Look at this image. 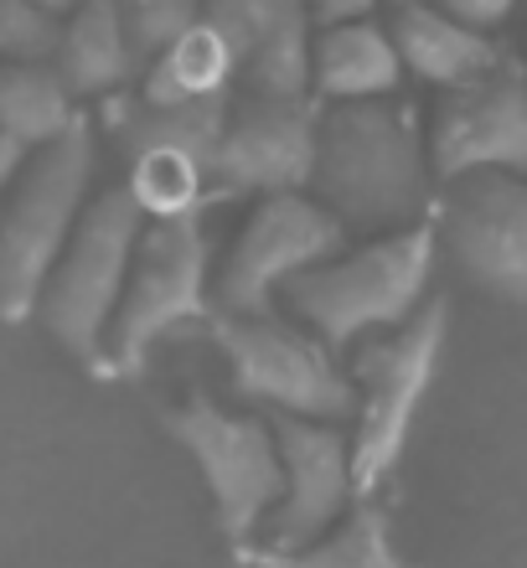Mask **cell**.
Returning <instances> with one entry per match:
<instances>
[{
	"label": "cell",
	"mask_w": 527,
	"mask_h": 568,
	"mask_svg": "<svg viewBox=\"0 0 527 568\" xmlns=\"http://www.w3.org/2000/svg\"><path fill=\"white\" fill-rule=\"evenodd\" d=\"M435 239L450 243V258L486 295L527 300V176L470 171L445 181Z\"/></svg>",
	"instance_id": "12"
},
{
	"label": "cell",
	"mask_w": 527,
	"mask_h": 568,
	"mask_svg": "<svg viewBox=\"0 0 527 568\" xmlns=\"http://www.w3.org/2000/svg\"><path fill=\"white\" fill-rule=\"evenodd\" d=\"M517 62H523V78H527V37H523V58H517Z\"/></svg>",
	"instance_id": "29"
},
{
	"label": "cell",
	"mask_w": 527,
	"mask_h": 568,
	"mask_svg": "<svg viewBox=\"0 0 527 568\" xmlns=\"http://www.w3.org/2000/svg\"><path fill=\"white\" fill-rule=\"evenodd\" d=\"M435 254L439 239L429 223L383 233V239L362 243V248H342L336 258L290 280L285 305L311 326V336L326 352H347L373 331L404 326L429 300Z\"/></svg>",
	"instance_id": "2"
},
{
	"label": "cell",
	"mask_w": 527,
	"mask_h": 568,
	"mask_svg": "<svg viewBox=\"0 0 527 568\" xmlns=\"http://www.w3.org/2000/svg\"><path fill=\"white\" fill-rule=\"evenodd\" d=\"M227 99H207V104H145L135 89L114 93L99 109V130L114 140L124 161L130 155H145V150H176V155H192L202 171H207L217 135H223L227 120Z\"/></svg>",
	"instance_id": "17"
},
{
	"label": "cell",
	"mask_w": 527,
	"mask_h": 568,
	"mask_svg": "<svg viewBox=\"0 0 527 568\" xmlns=\"http://www.w3.org/2000/svg\"><path fill=\"white\" fill-rule=\"evenodd\" d=\"M424 150H429V171H435L439 181L470 176V171L527 176V78H523V62L501 52V62L491 73L439 93Z\"/></svg>",
	"instance_id": "11"
},
{
	"label": "cell",
	"mask_w": 527,
	"mask_h": 568,
	"mask_svg": "<svg viewBox=\"0 0 527 568\" xmlns=\"http://www.w3.org/2000/svg\"><path fill=\"white\" fill-rule=\"evenodd\" d=\"M207 336L227 362V383L239 398L264 404L285 419L342 424L357 408L352 377L311 331L274 321V315H207Z\"/></svg>",
	"instance_id": "7"
},
{
	"label": "cell",
	"mask_w": 527,
	"mask_h": 568,
	"mask_svg": "<svg viewBox=\"0 0 527 568\" xmlns=\"http://www.w3.org/2000/svg\"><path fill=\"white\" fill-rule=\"evenodd\" d=\"M52 73L62 78V89L73 99H114L140 78L135 47H130L109 0H89L58 21Z\"/></svg>",
	"instance_id": "18"
},
{
	"label": "cell",
	"mask_w": 527,
	"mask_h": 568,
	"mask_svg": "<svg viewBox=\"0 0 527 568\" xmlns=\"http://www.w3.org/2000/svg\"><path fill=\"white\" fill-rule=\"evenodd\" d=\"M124 196L140 207L145 223H166V217H196L207 202V171L192 155L176 150H145L124 161Z\"/></svg>",
	"instance_id": "22"
},
{
	"label": "cell",
	"mask_w": 527,
	"mask_h": 568,
	"mask_svg": "<svg viewBox=\"0 0 527 568\" xmlns=\"http://www.w3.org/2000/svg\"><path fill=\"white\" fill-rule=\"evenodd\" d=\"M435 6L445 16H455L460 27L497 37V27H507V21H513V11L523 6V0H435Z\"/></svg>",
	"instance_id": "25"
},
{
	"label": "cell",
	"mask_w": 527,
	"mask_h": 568,
	"mask_svg": "<svg viewBox=\"0 0 527 568\" xmlns=\"http://www.w3.org/2000/svg\"><path fill=\"white\" fill-rule=\"evenodd\" d=\"M166 429L186 449L207 480L217 527L233 548H249L254 532H264V517L274 511L285 491V470H280V449L274 429L259 414H233V408L192 398L181 408H166Z\"/></svg>",
	"instance_id": "8"
},
{
	"label": "cell",
	"mask_w": 527,
	"mask_h": 568,
	"mask_svg": "<svg viewBox=\"0 0 527 568\" xmlns=\"http://www.w3.org/2000/svg\"><path fill=\"white\" fill-rule=\"evenodd\" d=\"M445 336H450V305H445V295H435L424 300L404 326L362 342L357 362H352V393H357L352 419H357V429L347 434L357 501L377 496V486L393 476V465L404 460L424 393L439 373Z\"/></svg>",
	"instance_id": "5"
},
{
	"label": "cell",
	"mask_w": 527,
	"mask_h": 568,
	"mask_svg": "<svg viewBox=\"0 0 527 568\" xmlns=\"http://www.w3.org/2000/svg\"><path fill=\"white\" fill-rule=\"evenodd\" d=\"M243 558L254 568H408L393 548L388 511L367 501H352L347 517L326 532V538L305 542L295 554H264V548H243Z\"/></svg>",
	"instance_id": "20"
},
{
	"label": "cell",
	"mask_w": 527,
	"mask_h": 568,
	"mask_svg": "<svg viewBox=\"0 0 527 568\" xmlns=\"http://www.w3.org/2000/svg\"><path fill=\"white\" fill-rule=\"evenodd\" d=\"M316 99H254L233 93L217 150L207 161V202L280 196L311 186L316 161Z\"/></svg>",
	"instance_id": "10"
},
{
	"label": "cell",
	"mask_w": 527,
	"mask_h": 568,
	"mask_svg": "<svg viewBox=\"0 0 527 568\" xmlns=\"http://www.w3.org/2000/svg\"><path fill=\"white\" fill-rule=\"evenodd\" d=\"M27 155H31V150H21L11 135H0V192H6V186H11V181L21 176V165H27Z\"/></svg>",
	"instance_id": "27"
},
{
	"label": "cell",
	"mask_w": 527,
	"mask_h": 568,
	"mask_svg": "<svg viewBox=\"0 0 527 568\" xmlns=\"http://www.w3.org/2000/svg\"><path fill=\"white\" fill-rule=\"evenodd\" d=\"M388 37L398 47L404 73H414L429 89H460L470 78L491 73L501 62L497 37L460 27L455 16H445L435 0H398L388 16Z\"/></svg>",
	"instance_id": "15"
},
{
	"label": "cell",
	"mask_w": 527,
	"mask_h": 568,
	"mask_svg": "<svg viewBox=\"0 0 527 568\" xmlns=\"http://www.w3.org/2000/svg\"><path fill=\"white\" fill-rule=\"evenodd\" d=\"M202 21L233 58V93L311 99L316 21L305 0H202Z\"/></svg>",
	"instance_id": "14"
},
{
	"label": "cell",
	"mask_w": 527,
	"mask_h": 568,
	"mask_svg": "<svg viewBox=\"0 0 527 568\" xmlns=\"http://www.w3.org/2000/svg\"><path fill=\"white\" fill-rule=\"evenodd\" d=\"M316 27H336V21H367L383 0H305Z\"/></svg>",
	"instance_id": "26"
},
{
	"label": "cell",
	"mask_w": 527,
	"mask_h": 568,
	"mask_svg": "<svg viewBox=\"0 0 527 568\" xmlns=\"http://www.w3.org/2000/svg\"><path fill=\"white\" fill-rule=\"evenodd\" d=\"M109 6L120 16V27H124V37H130V47H135L140 68H145L161 47L176 42L181 31H192L196 21H202V0H109Z\"/></svg>",
	"instance_id": "23"
},
{
	"label": "cell",
	"mask_w": 527,
	"mask_h": 568,
	"mask_svg": "<svg viewBox=\"0 0 527 568\" xmlns=\"http://www.w3.org/2000/svg\"><path fill=\"white\" fill-rule=\"evenodd\" d=\"M78 120V99L62 89L52 62H0V135L21 150L62 140Z\"/></svg>",
	"instance_id": "21"
},
{
	"label": "cell",
	"mask_w": 527,
	"mask_h": 568,
	"mask_svg": "<svg viewBox=\"0 0 527 568\" xmlns=\"http://www.w3.org/2000/svg\"><path fill=\"white\" fill-rule=\"evenodd\" d=\"M130 89L145 99V104H207V99H223L233 93V58H227L223 37L196 21L192 31H181L171 47H161Z\"/></svg>",
	"instance_id": "19"
},
{
	"label": "cell",
	"mask_w": 527,
	"mask_h": 568,
	"mask_svg": "<svg viewBox=\"0 0 527 568\" xmlns=\"http://www.w3.org/2000/svg\"><path fill=\"white\" fill-rule=\"evenodd\" d=\"M429 150L419 114L398 99L367 104H321L311 186L336 223L362 233H404L429 217Z\"/></svg>",
	"instance_id": "1"
},
{
	"label": "cell",
	"mask_w": 527,
	"mask_h": 568,
	"mask_svg": "<svg viewBox=\"0 0 527 568\" xmlns=\"http://www.w3.org/2000/svg\"><path fill=\"white\" fill-rule=\"evenodd\" d=\"M274 449H280V470H285V491L264 517V554H295L305 542L326 538L347 507L357 501L352 491V439L336 424L285 419L274 414Z\"/></svg>",
	"instance_id": "13"
},
{
	"label": "cell",
	"mask_w": 527,
	"mask_h": 568,
	"mask_svg": "<svg viewBox=\"0 0 527 568\" xmlns=\"http://www.w3.org/2000/svg\"><path fill=\"white\" fill-rule=\"evenodd\" d=\"M93 165H99V130L78 114L73 130L37 150L11 181L0 212V321L21 326L37 315L47 274L93 196Z\"/></svg>",
	"instance_id": "3"
},
{
	"label": "cell",
	"mask_w": 527,
	"mask_h": 568,
	"mask_svg": "<svg viewBox=\"0 0 527 568\" xmlns=\"http://www.w3.org/2000/svg\"><path fill=\"white\" fill-rule=\"evenodd\" d=\"M37 6H42L47 16H58V21H62V16H73L78 6H89V0H37Z\"/></svg>",
	"instance_id": "28"
},
{
	"label": "cell",
	"mask_w": 527,
	"mask_h": 568,
	"mask_svg": "<svg viewBox=\"0 0 527 568\" xmlns=\"http://www.w3.org/2000/svg\"><path fill=\"white\" fill-rule=\"evenodd\" d=\"M404 83V62L383 21H336L316 27L311 42V99L316 104H367L393 99Z\"/></svg>",
	"instance_id": "16"
},
{
	"label": "cell",
	"mask_w": 527,
	"mask_h": 568,
	"mask_svg": "<svg viewBox=\"0 0 527 568\" xmlns=\"http://www.w3.org/2000/svg\"><path fill=\"white\" fill-rule=\"evenodd\" d=\"M347 248V227L305 192L259 196L243 233L227 248L223 270L212 274V311L223 315H270L274 295L290 280L316 270Z\"/></svg>",
	"instance_id": "9"
},
{
	"label": "cell",
	"mask_w": 527,
	"mask_h": 568,
	"mask_svg": "<svg viewBox=\"0 0 527 568\" xmlns=\"http://www.w3.org/2000/svg\"><path fill=\"white\" fill-rule=\"evenodd\" d=\"M212 315V243L196 217L145 223L124 280L120 311L109 326V367L114 377H140L171 331L207 326Z\"/></svg>",
	"instance_id": "6"
},
{
	"label": "cell",
	"mask_w": 527,
	"mask_h": 568,
	"mask_svg": "<svg viewBox=\"0 0 527 568\" xmlns=\"http://www.w3.org/2000/svg\"><path fill=\"white\" fill-rule=\"evenodd\" d=\"M140 233H145V217L124 196V186L93 192L62 258L47 274L42 300H37V321L47 326V336L78 367H89L93 377H114V367H109V326H114V311H120Z\"/></svg>",
	"instance_id": "4"
},
{
	"label": "cell",
	"mask_w": 527,
	"mask_h": 568,
	"mask_svg": "<svg viewBox=\"0 0 527 568\" xmlns=\"http://www.w3.org/2000/svg\"><path fill=\"white\" fill-rule=\"evenodd\" d=\"M58 16L37 0H0V62H52Z\"/></svg>",
	"instance_id": "24"
}]
</instances>
